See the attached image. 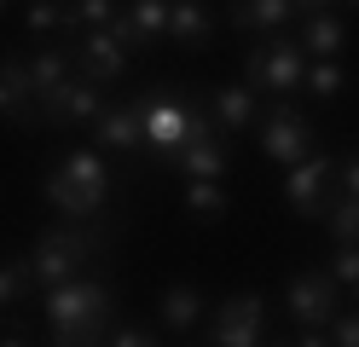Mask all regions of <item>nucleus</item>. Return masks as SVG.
<instances>
[{
    "label": "nucleus",
    "mask_w": 359,
    "mask_h": 347,
    "mask_svg": "<svg viewBox=\"0 0 359 347\" xmlns=\"http://www.w3.org/2000/svg\"><path fill=\"white\" fill-rule=\"evenodd\" d=\"M104 347H163V336H156L151 324H116Z\"/></svg>",
    "instance_id": "29"
},
{
    "label": "nucleus",
    "mask_w": 359,
    "mask_h": 347,
    "mask_svg": "<svg viewBox=\"0 0 359 347\" xmlns=\"http://www.w3.org/2000/svg\"><path fill=\"white\" fill-rule=\"evenodd\" d=\"M261 330H266L261 290H232L209 318V347H261Z\"/></svg>",
    "instance_id": "7"
},
{
    "label": "nucleus",
    "mask_w": 359,
    "mask_h": 347,
    "mask_svg": "<svg viewBox=\"0 0 359 347\" xmlns=\"http://www.w3.org/2000/svg\"><path fill=\"white\" fill-rule=\"evenodd\" d=\"M353 295H359V290H353Z\"/></svg>",
    "instance_id": "38"
},
{
    "label": "nucleus",
    "mask_w": 359,
    "mask_h": 347,
    "mask_svg": "<svg viewBox=\"0 0 359 347\" xmlns=\"http://www.w3.org/2000/svg\"><path fill=\"white\" fill-rule=\"evenodd\" d=\"M203 313H209V301H203V290H197V284H168L163 301H156L163 330H197V324H203Z\"/></svg>",
    "instance_id": "19"
},
{
    "label": "nucleus",
    "mask_w": 359,
    "mask_h": 347,
    "mask_svg": "<svg viewBox=\"0 0 359 347\" xmlns=\"http://www.w3.org/2000/svg\"><path fill=\"white\" fill-rule=\"evenodd\" d=\"M186 215L191 220H226L232 215L226 179H186Z\"/></svg>",
    "instance_id": "21"
},
{
    "label": "nucleus",
    "mask_w": 359,
    "mask_h": 347,
    "mask_svg": "<svg viewBox=\"0 0 359 347\" xmlns=\"http://www.w3.org/2000/svg\"><path fill=\"white\" fill-rule=\"evenodd\" d=\"M302 87H307L319 104H330V99H342L348 76H342V64H336V58H313V64H307V76H302Z\"/></svg>",
    "instance_id": "26"
},
{
    "label": "nucleus",
    "mask_w": 359,
    "mask_h": 347,
    "mask_svg": "<svg viewBox=\"0 0 359 347\" xmlns=\"http://www.w3.org/2000/svg\"><path fill=\"white\" fill-rule=\"evenodd\" d=\"M290 6H296V18H319V12L336 6V0H290Z\"/></svg>",
    "instance_id": "33"
},
{
    "label": "nucleus",
    "mask_w": 359,
    "mask_h": 347,
    "mask_svg": "<svg viewBox=\"0 0 359 347\" xmlns=\"http://www.w3.org/2000/svg\"><path fill=\"white\" fill-rule=\"evenodd\" d=\"M145 145L163 151V156L191 145V99H168V93L145 99Z\"/></svg>",
    "instance_id": "11"
},
{
    "label": "nucleus",
    "mask_w": 359,
    "mask_h": 347,
    "mask_svg": "<svg viewBox=\"0 0 359 347\" xmlns=\"http://www.w3.org/2000/svg\"><path fill=\"white\" fill-rule=\"evenodd\" d=\"M41 313H47L53 330H116L110 324V284L104 278H70V284H53L47 301H41Z\"/></svg>",
    "instance_id": "3"
},
{
    "label": "nucleus",
    "mask_w": 359,
    "mask_h": 347,
    "mask_svg": "<svg viewBox=\"0 0 359 347\" xmlns=\"http://www.w3.org/2000/svg\"><path fill=\"white\" fill-rule=\"evenodd\" d=\"M209 116H215V128L226 133V139H232V133H250V128L261 122L255 87H243V81H238V87H215V93H209Z\"/></svg>",
    "instance_id": "15"
},
{
    "label": "nucleus",
    "mask_w": 359,
    "mask_h": 347,
    "mask_svg": "<svg viewBox=\"0 0 359 347\" xmlns=\"http://www.w3.org/2000/svg\"><path fill=\"white\" fill-rule=\"evenodd\" d=\"M232 29H243V35H278L290 18H296V6L290 0H232Z\"/></svg>",
    "instance_id": "18"
},
{
    "label": "nucleus",
    "mask_w": 359,
    "mask_h": 347,
    "mask_svg": "<svg viewBox=\"0 0 359 347\" xmlns=\"http://www.w3.org/2000/svg\"><path fill=\"white\" fill-rule=\"evenodd\" d=\"M116 0H64V35H76V29H110L116 23Z\"/></svg>",
    "instance_id": "24"
},
{
    "label": "nucleus",
    "mask_w": 359,
    "mask_h": 347,
    "mask_svg": "<svg viewBox=\"0 0 359 347\" xmlns=\"http://www.w3.org/2000/svg\"><path fill=\"white\" fill-rule=\"evenodd\" d=\"M0 347H35V341H29V330H24V324H18L12 313H0Z\"/></svg>",
    "instance_id": "32"
},
{
    "label": "nucleus",
    "mask_w": 359,
    "mask_h": 347,
    "mask_svg": "<svg viewBox=\"0 0 359 347\" xmlns=\"http://www.w3.org/2000/svg\"><path fill=\"white\" fill-rule=\"evenodd\" d=\"M110 243V231H87V226H47L41 238L29 243V266L41 284H70V278H81L87 266H93V254Z\"/></svg>",
    "instance_id": "2"
},
{
    "label": "nucleus",
    "mask_w": 359,
    "mask_h": 347,
    "mask_svg": "<svg viewBox=\"0 0 359 347\" xmlns=\"http://www.w3.org/2000/svg\"><path fill=\"white\" fill-rule=\"evenodd\" d=\"M261 347H296V341H261Z\"/></svg>",
    "instance_id": "35"
},
{
    "label": "nucleus",
    "mask_w": 359,
    "mask_h": 347,
    "mask_svg": "<svg viewBox=\"0 0 359 347\" xmlns=\"http://www.w3.org/2000/svg\"><path fill=\"white\" fill-rule=\"evenodd\" d=\"M174 156H180V174H186V179H226V174H232V145H226V133L191 139V145L174 151Z\"/></svg>",
    "instance_id": "16"
},
{
    "label": "nucleus",
    "mask_w": 359,
    "mask_h": 347,
    "mask_svg": "<svg viewBox=\"0 0 359 347\" xmlns=\"http://www.w3.org/2000/svg\"><path fill=\"white\" fill-rule=\"evenodd\" d=\"M70 58H76V76L81 81H93V87H110V81H122L128 76V46L110 35V29H81L76 46H70Z\"/></svg>",
    "instance_id": "9"
},
{
    "label": "nucleus",
    "mask_w": 359,
    "mask_h": 347,
    "mask_svg": "<svg viewBox=\"0 0 359 347\" xmlns=\"http://www.w3.org/2000/svg\"><path fill=\"white\" fill-rule=\"evenodd\" d=\"M0 12H6V0H0Z\"/></svg>",
    "instance_id": "36"
},
{
    "label": "nucleus",
    "mask_w": 359,
    "mask_h": 347,
    "mask_svg": "<svg viewBox=\"0 0 359 347\" xmlns=\"http://www.w3.org/2000/svg\"><path fill=\"white\" fill-rule=\"evenodd\" d=\"M307 76V53H302V41H290V35H266L261 46H250V58H243V87H261V93H273V99H290V93L302 87Z\"/></svg>",
    "instance_id": "4"
},
{
    "label": "nucleus",
    "mask_w": 359,
    "mask_h": 347,
    "mask_svg": "<svg viewBox=\"0 0 359 347\" xmlns=\"http://www.w3.org/2000/svg\"><path fill=\"white\" fill-rule=\"evenodd\" d=\"M255 145H261L266 162H278V168H296L302 156H313V122H307V110H302V104H290V99H278V104L255 122Z\"/></svg>",
    "instance_id": "5"
},
{
    "label": "nucleus",
    "mask_w": 359,
    "mask_h": 347,
    "mask_svg": "<svg viewBox=\"0 0 359 347\" xmlns=\"http://www.w3.org/2000/svg\"><path fill=\"white\" fill-rule=\"evenodd\" d=\"M70 76H76V58H70V46H41V53H29V87H35V99L58 93Z\"/></svg>",
    "instance_id": "20"
},
{
    "label": "nucleus",
    "mask_w": 359,
    "mask_h": 347,
    "mask_svg": "<svg viewBox=\"0 0 359 347\" xmlns=\"http://www.w3.org/2000/svg\"><path fill=\"white\" fill-rule=\"evenodd\" d=\"M35 266H29V254H0V313L6 307H24V301L35 295Z\"/></svg>",
    "instance_id": "23"
},
{
    "label": "nucleus",
    "mask_w": 359,
    "mask_h": 347,
    "mask_svg": "<svg viewBox=\"0 0 359 347\" xmlns=\"http://www.w3.org/2000/svg\"><path fill=\"white\" fill-rule=\"evenodd\" d=\"M87 133H93V151H140L145 145V99L140 104H104Z\"/></svg>",
    "instance_id": "14"
},
{
    "label": "nucleus",
    "mask_w": 359,
    "mask_h": 347,
    "mask_svg": "<svg viewBox=\"0 0 359 347\" xmlns=\"http://www.w3.org/2000/svg\"><path fill=\"white\" fill-rule=\"evenodd\" d=\"M47 203L70 220H99L110 208V168H104V151H87L76 145L70 156L47 174Z\"/></svg>",
    "instance_id": "1"
},
{
    "label": "nucleus",
    "mask_w": 359,
    "mask_h": 347,
    "mask_svg": "<svg viewBox=\"0 0 359 347\" xmlns=\"http://www.w3.org/2000/svg\"><path fill=\"white\" fill-rule=\"evenodd\" d=\"M342 41H348V23L336 18V12L302 18V53H313V58H336V53H342Z\"/></svg>",
    "instance_id": "22"
},
{
    "label": "nucleus",
    "mask_w": 359,
    "mask_h": 347,
    "mask_svg": "<svg viewBox=\"0 0 359 347\" xmlns=\"http://www.w3.org/2000/svg\"><path fill=\"white\" fill-rule=\"evenodd\" d=\"M99 110H104V87L70 76L58 93H47V99H41V122H53V128H93Z\"/></svg>",
    "instance_id": "10"
},
{
    "label": "nucleus",
    "mask_w": 359,
    "mask_h": 347,
    "mask_svg": "<svg viewBox=\"0 0 359 347\" xmlns=\"http://www.w3.org/2000/svg\"><path fill=\"white\" fill-rule=\"evenodd\" d=\"M284 313L296 318V330H325V324L342 313V284L325 266H307L284 284Z\"/></svg>",
    "instance_id": "6"
},
{
    "label": "nucleus",
    "mask_w": 359,
    "mask_h": 347,
    "mask_svg": "<svg viewBox=\"0 0 359 347\" xmlns=\"http://www.w3.org/2000/svg\"><path fill=\"white\" fill-rule=\"evenodd\" d=\"M296 347H330V336H325V330H302Z\"/></svg>",
    "instance_id": "34"
},
{
    "label": "nucleus",
    "mask_w": 359,
    "mask_h": 347,
    "mask_svg": "<svg viewBox=\"0 0 359 347\" xmlns=\"http://www.w3.org/2000/svg\"><path fill=\"white\" fill-rule=\"evenodd\" d=\"M110 35H116L128 53L156 46V41L168 35V0H128V6L116 12V23H110Z\"/></svg>",
    "instance_id": "13"
},
{
    "label": "nucleus",
    "mask_w": 359,
    "mask_h": 347,
    "mask_svg": "<svg viewBox=\"0 0 359 347\" xmlns=\"http://www.w3.org/2000/svg\"><path fill=\"white\" fill-rule=\"evenodd\" d=\"M325 272H330L342 290H359V243H336V254L325 261Z\"/></svg>",
    "instance_id": "28"
},
{
    "label": "nucleus",
    "mask_w": 359,
    "mask_h": 347,
    "mask_svg": "<svg viewBox=\"0 0 359 347\" xmlns=\"http://www.w3.org/2000/svg\"><path fill=\"white\" fill-rule=\"evenodd\" d=\"M319 226L330 231L336 243H359V197H342V191H336V197L325 203V215H319Z\"/></svg>",
    "instance_id": "25"
},
{
    "label": "nucleus",
    "mask_w": 359,
    "mask_h": 347,
    "mask_svg": "<svg viewBox=\"0 0 359 347\" xmlns=\"http://www.w3.org/2000/svg\"><path fill=\"white\" fill-rule=\"evenodd\" d=\"M325 336H330V347H359V307H353V313L342 307V313L325 324Z\"/></svg>",
    "instance_id": "30"
},
{
    "label": "nucleus",
    "mask_w": 359,
    "mask_h": 347,
    "mask_svg": "<svg viewBox=\"0 0 359 347\" xmlns=\"http://www.w3.org/2000/svg\"><path fill=\"white\" fill-rule=\"evenodd\" d=\"M336 191H342V197H359V151H353V156H336Z\"/></svg>",
    "instance_id": "31"
},
{
    "label": "nucleus",
    "mask_w": 359,
    "mask_h": 347,
    "mask_svg": "<svg viewBox=\"0 0 359 347\" xmlns=\"http://www.w3.org/2000/svg\"><path fill=\"white\" fill-rule=\"evenodd\" d=\"M168 41H180L186 53H203L215 41V12L203 0H168Z\"/></svg>",
    "instance_id": "17"
},
{
    "label": "nucleus",
    "mask_w": 359,
    "mask_h": 347,
    "mask_svg": "<svg viewBox=\"0 0 359 347\" xmlns=\"http://www.w3.org/2000/svg\"><path fill=\"white\" fill-rule=\"evenodd\" d=\"M348 6H359V0H348Z\"/></svg>",
    "instance_id": "37"
},
{
    "label": "nucleus",
    "mask_w": 359,
    "mask_h": 347,
    "mask_svg": "<svg viewBox=\"0 0 359 347\" xmlns=\"http://www.w3.org/2000/svg\"><path fill=\"white\" fill-rule=\"evenodd\" d=\"M0 122H12V128H35L41 122V99L29 87V58L24 53L0 58Z\"/></svg>",
    "instance_id": "12"
},
{
    "label": "nucleus",
    "mask_w": 359,
    "mask_h": 347,
    "mask_svg": "<svg viewBox=\"0 0 359 347\" xmlns=\"http://www.w3.org/2000/svg\"><path fill=\"white\" fill-rule=\"evenodd\" d=\"M58 29H64V0H29L24 35H58Z\"/></svg>",
    "instance_id": "27"
},
{
    "label": "nucleus",
    "mask_w": 359,
    "mask_h": 347,
    "mask_svg": "<svg viewBox=\"0 0 359 347\" xmlns=\"http://www.w3.org/2000/svg\"><path fill=\"white\" fill-rule=\"evenodd\" d=\"M330 197H336V156H325V151L302 156L296 168L284 174V203H290L296 220H319Z\"/></svg>",
    "instance_id": "8"
}]
</instances>
